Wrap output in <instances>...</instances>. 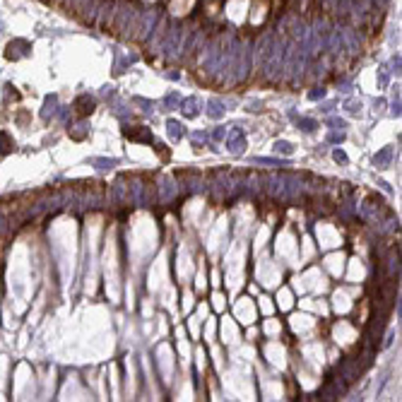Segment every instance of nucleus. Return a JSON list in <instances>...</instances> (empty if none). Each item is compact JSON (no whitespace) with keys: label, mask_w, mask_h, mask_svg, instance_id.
I'll list each match as a JSON object with an SVG mask.
<instances>
[{"label":"nucleus","mask_w":402,"mask_h":402,"mask_svg":"<svg viewBox=\"0 0 402 402\" xmlns=\"http://www.w3.org/2000/svg\"><path fill=\"white\" fill-rule=\"evenodd\" d=\"M328 125H332V130H347V123L342 118H328Z\"/></svg>","instance_id":"aec40b11"},{"label":"nucleus","mask_w":402,"mask_h":402,"mask_svg":"<svg viewBox=\"0 0 402 402\" xmlns=\"http://www.w3.org/2000/svg\"><path fill=\"white\" fill-rule=\"evenodd\" d=\"M393 162V147H383L378 154L374 157V166L376 169H388Z\"/></svg>","instance_id":"423d86ee"},{"label":"nucleus","mask_w":402,"mask_h":402,"mask_svg":"<svg viewBox=\"0 0 402 402\" xmlns=\"http://www.w3.org/2000/svg\"><path fill=\"white\" fill-rule=\"evenodd\" d=\"M296 125H299V130H304V133H313L318 128V120H313V118H296Z\"/></svg>","instance_id":"ddd939ff"},{"label":"nucleus","mask_w":402,"mask_h":402,"mask_svg":"<svg viewBox=\"0 0 402 402\" xmlns=\"http://www.w3.org/2000/svg\"><path fill=\"white\" fill-rule=\"evenodd\" d=\"M166 138H169L171 142H178V140L183 138V125H181V120H176V118H169V120H166Z\"/></svg>","instance_id":"0eeeda50"},{"label":"nucleus","mask_w":402,"mask_h":402,"mask_svg":"<svg viewBox=\"0 0 402 402\" xmlns=\"http://www.w3.org/2000/svg\"><path fill=\"white\" fill-rule=\"evenodd\" d=\"M323 96H325V89H323V87H313V89L308 92V99H311V101H318V99H323Z\"/></svg>","instance_id":"412c9836"},{"label":"nucleus","mask_w":402,"mask_h":402,"mask_svg":"<svg viewBox=\"0 0 402 402\" xmlns=\"http://www.w3.org/2000/svg\"><path fill=\"white\" fill-rule=\"evenodd\" d=\"M272 149H275L277 154H287V157H289V154H294V144L287 142V140H277Z\"/></svg>","instance_id":"4468645a"},{"label":"nucleus","mask_w":402,"mask_h":402,"mask_svg":"<svg viewBox=\"0 0 402 402\" xmlns=\"http://www.w3.org/2000/svg\"><path fill=\"white\" fill-rule=\"evenodd\" d=\"M92 166L99 169V171H111L114 166H118V159H106V157H94L92 159Z\"/></svg>","instance_id":"9b49d317"},{"label":"nucleus","mask_w":402,"mask_h":402,"mask_svg":"<svg viewBox=\"0 0 402 402\" xmlns=\"http://www.w3.org/2000/svg\"><path fill=\"white\" fill-rule=\"evenodd\" d=\"M378 186H380V188H383V190H385V193H393V188H390V186H388V183H385V181H380V183H378Z\"/></svg>","instance_id":"bb28decb"},{"label":"nucleus","mask_w":402,"mask_h":402,"mask_svg":"<svg viewBox=\"0 0 402 402\" xmlns=\"http://www.w3.org/2000/svg\"><path fill=\"white\" fill-rule=\"evenodd\" d=\"M68 135H70L72 140H77V142H80V140H85L87 135H89V123H87V120H80L77 125L68 128Z\"/></svg>","instance_id":"1a4fd4ad"},{"label":"nucleus","mask_w":402,"mask_h":402,"mask_svg":"<svg viewBox=\"0 0 402 402\" xmlns=\"http://www.w3.org/2000/svg\"><path fill=\"white\" fill-rule=\"evenodd\" d=\"M328 142H335V144H340V142H345V130H335L330 138H328Z\"/></svg>","instance_id":"4be33fe9"},{"label":"nucleus","mask_w":402,"mask_h":402,"mask_svg":"<svg viewBox=\"0 0 402 402\" xmlns=\"http://www.w3.org/2000/svg\"><path fill=\"white\" fill-rule=\"evenodd\" d=\"M173 193H176V188H173V183H171V181H164V186H162V198H164V200L169 202V200H171V198H173Z\"/></svg>","instance_id":"a211bd4d"},{"label":"nucleus","mask_w":402,"mask_h":402,"mask_svg":"<svg viewBox=\"0 0 402 402\" xmlns=\"http://www.w3.org/2000/svg\"><path fill=\"white\" fill-rule=\"evenodd\" d=\"M253 162H256V164H265V166H284V162H280V159H270V157H256Z\"/></svg>","instance_id":"6ab92c4d"},{"label":"nucleus","mask_w":402,"mask_h":402,"mask_svg":"<svg viewBox=\"0 0 402 402\" xmlns=\"http://www.w3.org/2000/svg\"><path fill=\"white\" fill-rule=\"evenodd\" d=\"M178 104H181V94H176V92H171V94L164 99V109H166V111H173Z\"/></svg>","instance_id":"f3484780"},{"label":"nucleus","mask_w":402,"mask_h":402,"mask_svg":"<svg viewBox=\"0 0 402 402\" xmlns=\"http://www.w3.org/2000/svg\"><path fill=\"white\" fill-rule=\"evenodd\" d=\"M345 111L349 116H361V101H356V99H347V101H345Z\"/></svg>","instance_id":"dca6fc26"},{"label":"nucleus","mask_w":402,"mask_h":402,"mask_svg":"<svg viewBox=\"0 0 402 402\" xmlns=\"http://www.w3.org/2000/svg\"><path fill=\"white\" fill-rule=\"evenodd\" d=\"M56 114H58V96H56V94H51V96H46V99H44L41 118H44V120H51Z\"/></svg>","instance_id":"39448f33"},{"label":"nucleus","mask_w":402,"mask_h":402,"mask_svg":"<svg viewBox=\"0 0 402 402\" xmlns=\"http://www.w3.org/2000/svg\"><path fill=\"white\" fill-rule=\"evenodd\" d=\"M193 140H195V142H207V140H210V135H207V133H202V130H195V133H193Z\"/></svg>","instance_id":"a878e982"},{"label":"nucleus","mask_w":402,"mask_h":402,"mask_svg":"<svg viewBox=\"0 0 402 402\" xmlns=\"http://www.w3.org/2000/svg\"><path fill=\"white\" fill-rule=\"evenodd\" d=\"M243 147H246V135H243V130H241V128L229 130V133H227V149H229L231 154H241Z\"/></svg>","instance_id":"f257e3e1"},{"label":"nucleus","mask_w":402,"mask_h":402,"mask_svg":"<svg viewBox=\"0 0 402 402\" xmlns=\"http://www.w3.org/2000/svg\"><path fill=\"white\" fill-rule=\"evenodd\" d=\"M393 116H400V94L395 92V99H393V109H390Z\"/></svg>","instance_id":"393cba45"},{"label":"nucleus","mask_w":402,"mask_h":402,"mask_svg":"<svg viewBox=\"0 0 402 402\" xmlns=\"http://www.w3.org/2000/svg\"><path fill=\"white\" fill-rule=\"evenodd\" d=\"M75 109H77L82 116L92 114V111H94V99H92L89 94H80V96H77V101H75Z\"/></svg>","instance_id":"9d476101"},{"label":"nucleus","mask_w":402,"mask_h":402,"mask_svg":"<svg viewBox=\"0 0 402 402\" xmlns=\"http://www.w3.org/2000/svg\"><path fill=\"white\" fill-rule=\"evenodd\" d=\"M29 51H31V46H29L27 41H22V39H15V41H10V46H7L5 56L10 58V60H17V58L29 56Z\"/></svg>","instance_id":"f03ea898"},{"label":"nucleus","mask_w":402,"mask_h":402,"mask_svg":"<svg viewBox=\"0 0 402 402\" xmlns=\"http://www.w3.org/2000/svg\"><path fill=\"white\" fill-rule=\"evenodd\" d=\"M332 159H335L337 164H347V162H349V159H347V154L342 152V149H335V152H332Z\"/></svg>","instance_id":"5701e85b"},{"label":"nucleus","mask_w":402,"mask_h":402,"mask_svg":"<svg viewBox=\"0 0 402 402\" xmlns=\"http://www.w3.org/2000/svg\"><path fill=\"white\" fill-rule=\"evenodd\" d=\"M12 149H15V140L10 138V133L2 130V133H0V157L7 154V152H12Z\"/></svg>","instance_id":"f8f14e48"},{"label":"nucleus","mask_w":402,"mask_h":402,"mask_svg":"<svg viewBox=\"0 0 402 402\" xmlns=\"http://www.w3.org/2000/svg\"><path fill=\"white\" fill-rule=\"evenodd\" d=\"M123 133H125V138H128V140H133V142H152V133H149L144 125H133V128H125Z\"/></svg>","instance_id":"7ed1b4c3"},{"label":"nucleus","mask_w":402,"mask_h":402,"mask_svg":"<svg viewBox=\"0 0 402 402\" xmlns=\"http://www.w3.org/2000/svg\"><path fill=\"white\" fill-rule=\"evenodd\" d=\"M212 138H214L217 142H222V140L227 138V128H214V133H212Z\"/></svg>","instance_id":"b1692460"},{"label":"nucleus","mask_w":402,"mask_h":402,"mask_svg":"<svg viewBox=\"0 0 402 402\" xmlns=\"http://www.w3.org/2000/svg\"><path fill=\"white\" fill-rule=\"evenodd\" d=\"M133 104H138V106H142V109H140L142 114H147V116H152V114H154V104H152L149 99H142V96H135V99H133Z\"/></svg>","instance_id":"2eb2a0df"},{"label":"nucleus","mask_w":402,"mask_h":402,"mask_svg":"<svg viewBox=\"0 0 402 402\" xmlns=\"http://www.w3.org/2000/svg\"><path fill=\"white\" fill-rule=\"evenodd\" d=\"M224 111H227V109H224V104H222L219 99H210V101H207V109H205V114L210 116L212 120H219V118H224Z\"/></svg>","instance_id":"6e6552de"},{"label":"nucleus","mask_w":402,"mask_h":402,"mask_svg":"<svg viewBox=\"0 0 402 402\" xmlns=\"http://www.w3.org/2000/svg\"><path fill=\"white\" fill-rule=\"evenodd\" d=\"M181 111H183L186 118H195V116L200 114V101H198L195 96H188L186 101L181 99Z\"/></svg>","instance_id":"20e7f679"}]
</instances>
